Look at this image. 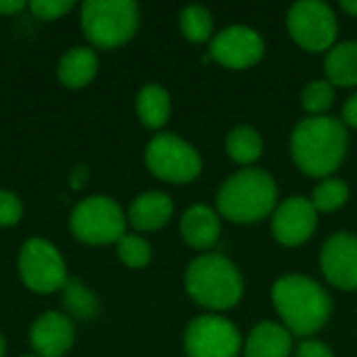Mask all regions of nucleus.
<instances>
[{
    "instance_id": "obj_1",
    "label": "nucleus",
    "mask_w": 357,
    "mask_h": 357,
    "mask_svg": "<svg viewBox=\"0 0 357 357\" xmlns=\"http://www.w3.org/2000/svg\"><path fill=\"white\" fill-rule=\"evenodd\" d=\"M347 142L349 134L341 119L328 115L305 117L291 134V155L303 174L324 178L343 163Z\"/></svg>"
},
{
    "instance_id": "obj_2",
    "label": "nucleus",
    "mask_w": 357,
    "mask_h": 357,
    "mask_svg": "<svg viewBox=\"0 0 357 357\" xmlns=\"http://www.w3.org/2000/svg\"><path fill=\"white\" fill-rule=\"evenodd\" d=\"M272 301L280 314L284 328L295 337L316 335L331 318V297L310 276L287 274L276 280L272 289Z\"/></svg>"
},
{
    "instance_id": "obj_3",
    "label": "nucleus",
    "mask_w": 357,
    "mask_h": 357,
    "mask_svg": "<svg viewBox=\"0 0 357 357\" xmlns=\"http://www.w3.org/2000/svg\"><path fill=\"white\" fill-rule=\"evenodd\" d=\"M278 186L274 178L257 167L232 174L218 190V211L234 224H253L276 211Z\"/></svg>"
},
{
    "instance_id": "obj_4",
    "label": "nucleus",
    "mask_w": 357,
    "mask_h": 357,
    "mask_svg": "<svg viewBox=\"0 0 357 357\" xmlns=\"http://www.w3.org/2000/svg\"><path fill=\"white\" fill-rule=\"evenodd\" d=\"M186 291L199 305L222 312L241 301L245 284L241 272L228 257L207 253L188 266Z\"/></svg>"
},
{
    "instance_id": "obj_5",
    "label": "nucleus",
    "mask_w": 357,
    "mask_h": 357,
    "mask_svg": "<svg viewBox=\"0 0 357 357\" xmlns=\"http://www.w3.org/2000/svg\"><path fill=\"white\" fill-rule=\"evenodd\" d=\"M140 13L132 0H88L82 4V29L96 48H117L134 38Z\"/></svg>"
},
{
    "instance_id": "obj_6",
    "label": "nucleus",
    "mask_w": 357,
    "mask_h": 357,
    "mask_svg": "<svg viewBox=\"0 0 357 357\" xmlns=\"http://www.w3.org/2000/svg\"><path fill=\"white\" fill-rule=\"evenodd\" d=\"M144 161L153 176L172 184H186L195 180L203 169V161L197 149L169 132L157 134L149 142Z\"/></svg>"
},
{
    "instance_id": "obj_7",
    "label": "nucleus",
    "mask_w": 357,
    "mask_h": 357,
    "mask_svg": "<svg viewBox=\"0 0 357 357\" xmlns=\"http://www.w3.org/2000/svg\"><path fill=\"white\" fill-rule=\"evenodd\" d=\"M75 238L88 245H109L126 234V218L121 207L109 197H88L71 213L69 220Z\"/></svg>"
},
{
    "instance_id": "obj_8",
    "label": "nucleus",
    "mask_w": 357,
    "mask_h": 357,
    "mask_svg": "<svg viewBox=\"0 0 357 357\" xmlns=\"http://www.w3.org/2000/svg\"><path fill=\"white\" fill-rule=\"evenodd\" d=\"M287 27L291 38L310 52L331 50L339 29L333 8L320 0L295 2L287 15Z\"/></svg>"
},
{
    "instance_id": "obj_9",
    "label": "nucleus",
    "mask_w": 357,
    "mask_h": 357,
    "mask_svg": "<svg viewBox=\"0 0 357 357\" xmlns=\"http://www.w3.org/2000/svg\"><path fill=\"white\" fill-rule=\"evenodd\" d=\"M19 274L36 293H54L65 287L67 270L61 253L42 238H31L19 253Z\"/></svg>"
},
{
    "instance_id": "obj_10",
    "label": "nucleus",
    "mask_w": 357,
    "mask_h": 357,
    "mask_svg": "<svg viewBox=\"0 0 357 357\" xmlns=\"http://www.w3.org/2000/svg\"><path fill=\"white\" fill-rule=\"evenodd\" d=\"M184 349L188 357H238L241 333L222 316H199L186 328Z\"/></svg>"
},
{
    "instance_id": "obj_11",
    "label": "nucleus",
    "mask_w": 357,
    "mask_h": 357,
    "mask_svg": "<svg viewBox=\"0 0 357 357\" xmlns=\"http://www.w3.org/2000/svg\"><path fill=\"white\" fill-rule=\"evenodd\" d=\"M266 44L259 31L247 25H230L215 33L209 44V59L228 69H249L264 56Z\"/></svg>"
},
{
    "instance_id": "obj_12",
    "label": "nucleus",
    "mask_w": 357,
    "mask_h": 357,
    "mask_svg": "<svg viewBox=\"0 0 357 357\" xmlns=\"http://www.w3.org/2000/svg\"><path fill=\"white\" fill-rule=\"evenodd\" d=\"M318 226V211L305 197H291L282 201L272 218L274 238L284 247H299L307 243Z\"/></svg>"
},
{
    "instance_id": "obj_13",
    "label": "nucleus",
    "mask_w": 357,
    "mask_h": 357,
    "mask_svg": "<svg viewBox=\"0 0 357 357\" xmlns=\"http://www.w3.org/2000/svg\"><path fill=\"white\" fill-rule=\"evenodd\" d=\"M320 268L324 278L341 289L357 291V236L351 232L333 234L320 253Z\"/></svg>"
},
{
    "instance_id": "obj_14",
    "label": "nucleus",
    "mask_w": 357,
    "mask_h": 357,
    "mask_svg": "<svg viewBox=\"0 0 357 357\" xmlns=\"http://www.w3.org/2000/svg\"><path fill=\"white\" fill-rule=\"evenodd\" d=\"M73 324L67 316L59 312L42 314L29 331L31 347L42 357H61L65 356L73 345Z\"/></svg>"
},
{
    "instance_id": "obj_15",
    "label": "nucleus",
    "mask_w": 357,
    "mask_h": 357,
    "mask_svg": "<svg viewBox=\"0 0 357 357\" xmlns=\"http://www.w3.org/2000/svg\"><path fill=\"white\" fill-rule=\"evenodd\" d=\"M220 215L207 205H192L186 209L180 222V230L184 241L192 249H211L220 238Z\"/></svg>"
},
{
    "instance_id": "obj_16",
    "label": "nucleus",
    "mask_w": 357,
    "mask_h": 357,
    "mask_svg": "<svg viewBox=\"0 0 357 357\" xmlns=\"http://www.w3.org/2000/svg\"><path fill=\"white\" fill-rule=\"evenodd\" d=\"M174 213V203L165 192H144L134 199L128 211V220L136 230L151 232L163 228Z\"/></svg>"
},
{
    "instance_id": "obj_17",
    "label": "nucleus",
    "mask_w": 357,
    "mask_h": 357,
    "mask_svg": "<svg viewBox=\"0 0 357 357\" xmlns=\"http://www.w3.org/2000/svg\"><path fill=\"white\" fill-rule=\"evenodd\" d=\"M293 349L291 333L276 322L257 324L245 343V357H289Z\"/></svg>"
},
{
    "instance_id": "obj_18",
    "label": "nucleus",
    "mask_w": 357,
    "mask_h": 357,
    "mask_svg": "<svg viewBox=\"0 0 357 357\" xmlns=\"http://www.w3.org/2000/svg\"><path fill=\"white\" fill-rule=\"evenodd\" d=\"M98 71V56L86 46L71 48L59 63V79L67 88L88 86Z\"/></svg>"
},
{
    "instance_id": "obj_19",
    "label": "nucleus",
    "mask_w": 357,
    "mask_h": 357,
    "mask_svg": "<svg viewBox=\"0 0 357 357\" xmlns=\"http://www.w3.org/2000/svg\"><path fill=\"white\" fill-rule=\"evenodd\" d=\"M324 73L333 86L351 88L357 86V42L335 44L324 59Z\"/></svg>"
},
{
    "instance_id": "obj_20",
    "label": "nucleus",
    "mask_w": 357,
    "mask_h": 357,
    "mask_svg": "<svg viewBox=\"0 0 357 357\" xmlns=\"http://www.w3.org/2000/svg\"><path fill=\"white\" fill-rule=\"evenodd\" d=\"M136 111L140 121L151 128L159 130L167 123L169 113H172V100L169 94L163 86L159 84H146L136 98Z\"/></svg>"
},
{
    "instance_id": "obj_21",
    "label": "nucleus",
    "mask_w": 357,
    "mask_h": 357,
    "mask_svg": "<svg viewBox=\"0 0 357 357\" xmlns=\"http://www.w3.org/2000/svg\"><path fill=\"white\" fill-rule=\"evenodd\" d=\"M226 153L238 165L255 163L264 153V140L259 132L251 126H236L226 136Z\"/></svg>"
},
{
    "instance_id": "obj_22",
    "label": "nucleus",
    "mask_w": 357,
    "mask_h": 357,
    "mask_svg": "<svg viewBox=\"0 0 357 357\" xmlns=\"http://www.w3.org/2000/svg\"><path fill=\"white\" fill-rule=\"evenodd\" d=\"M180 29L186 40H190L195 44H203L211 38L213 17L205 6L190 4L180 13Z\"/></svg>"
},
{
    "instance_id": "obj_23",
    "label": "nucleus",
    "mask_w": 357,
    "mask_h": 357,
    "mask_svg": "<svg viewBox=\"0 0 357 357\" xmlns=\"http://www.w3.org/2000/svg\"><path fill=\"white\" fill-rule=\"evenodd\" d=\"M347 201H349V186L339 178L322 180L314 188V195H312L314 209L322 211V213H333V211L341 209Z\"/></svg>"
},
{
    "instance_id": "obj_24",
    "label": "nucleus",
    "mask_w": 357,
    "mask_h": 357,
    "mask_svg": "<svg viewBox=\"0 0 357 357\" xmlns=\"http://www.w3.org/2000/svg\"><path fill=\"white\" fill-rule=\"evenodd\" d=\"M65 293H63V305L77 318L90 320L98 312V303L94 295L79 282V280H67L65 282Z\"/></svg>"
},
{
    "instance_id": "obj_25",
    "label": "nucleus",
    "mask_w": 357,
    "mask_h": 357,
    "mask_svg": "<svg viewBox=\"0 0 357 357\" xmlns=\"http://www.w3.org/2000/svg\"><path fill=\"white\" fill-rule=\"evenodd\" d=\"M335 102V86L328 79H314L301 92V107L312 117L324 115Z\"/></svg>"
},
{
    "instance_id": "obj_26",
    "label": "nucleus",
    "mask_w": 357,
    "mask_h": 357,
    "mask_svg": "<svg viewBox=\"0 0 357 357\" xmlns=\"http://www.w3.org/2000/svg\"><path fill=\"white\" fill-rule=\"evenodd\" d=\"M117 257L128 266V268H144L151 261V245L136 234H123L117 241Z\"/></svg>"
},
{
    "instance_id": "obj_27",
    "label": "nucleus",
    "mask_w": 357,
    "mask_h": 357,
    "mask_svg": "<svg viewBox=\"0 0 357 357\" xmlns=\"http://www.w3.org/2000/svg\"><path fill=\"white\" fill-rule=\"evenodd\" d=\"M29 6L40 19H59L61 15L69 13L75 6V2L73 0H36Z\"/></svg>"
},
{
    "instance_id": "obj_28",
    "label": "nucleus",
    "mask_w": 357,
    "mask_h": 357,
    "mask_svg": "<svg viewBox=\"0 0 357 357\" xmlns=\"http://www.w3.org/2000/svg\"><path fill=\"white\" fill-rule=\"evenodd\" d=\"M21 201L6 190H0V226H15L21 220Z\"/></svg>"
},
{
    "instance_id": "obj_29",
    "label": "nucleus",
    "mask_w": 357,
    "mask_h": 357,
    "mask_svg": "<svg viewBox=\"0 0 357 357\" xmlns=\"http://www.w3.org/2000/svg\"><path fill=\"white\" fill-rule=\"evenodd\" d=\"M297 357H335L331 347L322 341H303Z\"/></svg>"
},
{
    "instance_id": "obj_30",
    "label": "nucleus",
    "mask_w": 357,
    "mask_h": 357,
    "mask_svg": "<svg viewBox=\"0 0 357 357\" xmlns=\"http://www.w3.org/2000/svg\"><path fill=\"white\" fill-rule=\"evenodd\" d=\"M343 123L357 128V94L349 96V100L343 107Z\"/></svg>"
},
{
    "instance_id": "obj_31",
    "label": "nucleus",
    "mask_w": 357,
    "mask_h": 357,
    "mask_svg": "<svg viewBox=\"0 0 357 357\" xmlns=\"http://www.w3.org/2000/svg\"><path fill=\"white\" fill-rule=\"evenodd\" d=\"M25 6L23 0H0V13L2 15H10V13H17Z\"/></svg>"
},
{
    "instance_id": "obj_32",
    "label": "nucleus",
    "mask_w": 357,
    "mask_h": 357,
    "mask_svg": "<svg viewBox=\"0 0 357 357\" xmlns=\"http://www.w3.org/2000/svg\"><path fill=\"white\" fill-rule=\"evenodd\" d=\"M341 8L349 17H357V0H341Z\"/></svg>"
},
{
    "instance_id": "obj_33",
    "label": "nucleus",
    "mask_w": 357,
    "mask_h": 357,
    "mask_svg": "<svg viewBox=\"0 0 357 357\" xmlns=\"http://www.w3.org/2000/svg\"><path fill=\"white\" fill-rule=\"evenodd\" d=\"M4 351H6V343H4V337L0 335V357H4Z\"/></svg>"
},
{
    "instance_id": "obj_34",
    "label": "nucleus",
    "mask_w": 357,
    "mask_h": 357,
    "mask_svg": "<svg viewBox=\"0 0 357 357\" xmlns=\"http://www.w3.org/2000/svg\"><path fill=\"white\" fill-rule=\"evenodd\" d=\"M25 357H36V356H25Z\"/></svg>"
}]
</instances>
